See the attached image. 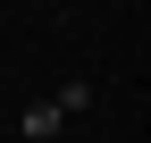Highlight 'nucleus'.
<instances>
[{
    "instance_id": "nucleus-1",
    "label": "nucleus",
    "mask_w": 151,
    "mask_h": 143,
    "mask_svg": "<svg viewBox=\"0 0 151 143\" xmlns=\"http://www.w3.org/2000/svg\"><path fill=\"white\" fill-rule=\"evenodd\" d=\"M50 110H59V118H84V110H92V84H84V76H67V84H59V101H50Z\"/></svg>"
},
{
    "instance_id": "nucleus-2",
    "label": "nucleus",
    "mask_w": 151,
    "mask_h": 143,
    "mask_svg": "<svg viewBox=\"0 0 151 143\" xmlns=\"http://www.w3.org/2000/svg\"><path fill=\"white\" fill-rule=\"evenodd\" d=\"M59 126H67V118L50 110V101H34V110H25V143H50V135H59Z\"/></svg>"
}]
</instances>
